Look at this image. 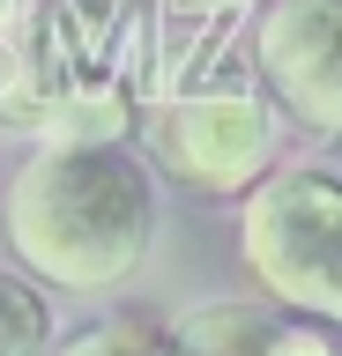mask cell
<instances>
[{"label": "cell", "instance_id": "obj_10", "mask_svg": "<svg viewBox=\"0 0 342 356\" xmlns=\"http://www.w3.org/2000/svg\"><path fill=\"white\" fill-rule=\"evenodd\" d=\"M38 15V0H0V44H15L23 38V22Z\"/></svg>", "mask_w": 342, "mask_h": 356}, {"label": "cell", "instance_id": "obj_5", "mask_svg": "<svg viewBox=\"0 0 342 356\" xmlns=\"http://www.w3.org/2000/svg\"><path fill=\"white\" fill-rule=\"evenodd\" d=\"M283 327L261 305H201L179 319V349L186 356H275Z\"/></svg>", "mask_w": 342, "mask_h": 356}, {"label": "cell", "instance_id": "obj_2", "mask_svg": "<svg viewBox=\"0 0 342 356\" xmlns=\"http://www.w3.org/2000/svg\"><path fill=\"white\" fill-rule=\"evenodd\" d=\"M238 252L261 297H275L297 319L342 327V171L290 163L246 193Z\"/></svg>", "mask_w": 342, "mask_h": 356}, {"label": "cell", "instance_id": "obj_8", "mask_svg": "<svg viewBox=\"0 0 342 356\" xmlns=\"http://www.w3.org/2000/svg\"><path fill=\"white\" fill-rule=\"evenodd\" d=\"M52 356H171V341L149 319H97V327H75Z\"/></svg>", "mask_w": 342, "mask_h": 356}, {"label": "cell", "instance_id": "obj_11", "mask_svg": "<svg viewBox=\"0 0 342 356\" xmlns=\"http://www.w3.org/2000/svg\"><path fill=\"white\" fill-rule=\"evenodd\" d=\"M186 8H246V0H186Z\"/></svg>", "mask_w": 342, "mask_h": 356}, {"label": "cell", "instance_id": "obj_3", "mask_svg": "<svg viewBox=\"0 0 342 356\" xmlns=\"http://www.w3.org/2000/svg\"><path fill=\"white\" fill-rule=\"evenodd\" d=\"M283 119L261 104L253 89H208V97H179L157 111V149L171 178H186L194 193H246L275 163Z\"/></svg>", "mask_w": 342, "mask_h": 356}, {"label": "cell", "instance_id": "obj_1", "mask_svg": "<svg viewBox=\"0 0 342 356\" xmlns=\"http://www.w3.org/2000/svg\"><path fill=\"white\" fill-rule=\"evenodd\" d=\"M8 245L52 289H119L157 245V178L127 149H38L8 186Z\"/></svg>", "mask_w": 342, "mask_h": 356}, {"label": "cell", "instance_id": "obj_7", "mask_svg": "<svg viewBox=\"0 0 342 356\" xmlns=\"http://www.w3.org/2000/svg\"><path fill=\"white\" fill-rule=\"evenodd\" d=\"M0 356H52V305L15 267H0Z\"/></svg>", "mask_w": 342, "mask_h": 356}, {"label": "cell", "instance_id": "obj_6", "mask_svg": "<svg viewBox=\"0 0 342 356\" xmlns=\"http://www.w3.org/2000/svg\"><path fill=\"white\" fill-rule=\"evenodd\" d=\"M119 134H127V89L119 82H82L60 104L45 149H119Z\"/></svg>", "mask_w": 342, "mask_h": 356}, {"label": "cell", "instance_id": "obj_4", "mask_svg": "<svg viewBox=\"0 0 342 356\" xmlns=\"http://www.w3.org/2000/svg\"><path fill=\"white\" fill-rule=\"evenodd\" d=\"M261 74L313 134H342V0H275L261 15Z\"/></svg>", "mask_w": 342, "mask_h": 356}, {"label": "cell", "instance_id": "obj_12", "mask_svg": "<svg viewBox=\"0 0 342 356\" xmlns=\"http://www.w3.org/2000/svg\"><path fill=\"white\" fill-rule=\"evenodd\" d=\"M171 356H186V349H179V341H171Z\"/></svg>", "mask_w": 342, "mask_h": 356}, {"label": "cell", "instance_id": "obj_9", "mask_svg": "<svg viewBox=\"0 0 342 356\" xmlns=\"http://www.w3.org/2000/svg\"><path fill=\"white\" fill-rule=\"evenodd\" d=\"M275 356H342V341L327 334V319H290L283 341H275Z\"/></svg>", "mask_w": 342, "mask_h": 356}]
</instances>
